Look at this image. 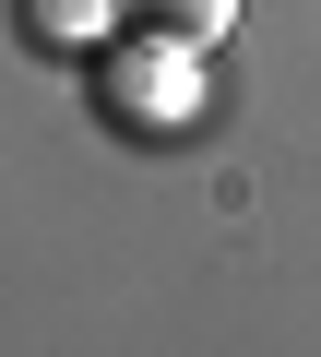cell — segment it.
I'll list each match as a JSON object with an SVG mask.
<instances>
[{
    "label": "cell",
    "mask_w": 321,
    "mask_h": 357,
    "mask_svg": "<svg viewBox=\"0 0 321 357\" xmlns=\"http://www.w3.org/2000/svg\"><path fill=\"white\" fill-rule=\"evenodd\" d=\"M131 13L167 36V48H214V36L238 24V0H131Z\"/></svg>",
    "instance_id": "6da1fadb"
},
{
    "label": "cell",
    "mask_w": 321,
    "mask_h": 357,
    "mask_svg": "<svg viewBox=\"0 0 321 357\" xmlns=\"http://www.w3.org/2000/svg\"><path fill=\"white\" fill-rule=\"evenodd\" d=\"M107 0H24V36H84Z\"/></svg>",
    "instance_id": "7a4b0ae2"
}]
</instances>
